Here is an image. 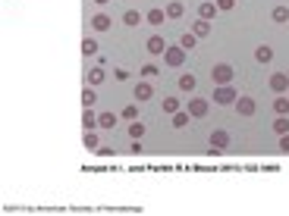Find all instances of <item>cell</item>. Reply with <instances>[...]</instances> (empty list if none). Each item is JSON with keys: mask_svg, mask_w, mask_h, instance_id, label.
Returning <instances> with one entry per match:
<instances>
[{"mask_svg": "<svg viewBox=\"0 0 289 216\" xmlns=\"http://www.w3.org/2000/svg\"><path fill=\"white\" fill-rule=\"evenodd\" d=\"M104 78H107V76H104V69H91V72H88V85H91V88L101 85Z\"/></svg>", "mask_w": 289, "mask_h": 216, "instance_id": "25", "label": "cell"}, {"mask_svg": "<svg viewBox=\"0 0 289 216\" xmlns=\"http://www.w3.org/2000/svg\"><path fill=\"white\" fill-rule=\"evenodd\" d=\"M117 126V116L113 113H98V128H113Z\"/></svg>", "mask_w": 289, "mask_h": 216, "instance_id": "21", "label": "cell"}, {"mask_svg": "<svg viewBox=\"0 0 289 216\" xmlns=\"http://www.w3.org/2000/svg\"><path fill=\"white\" fill-rule=\"evenodd\" d=\"M164 113H179V98H164Z\"/></svg>", "mask_w": 289, "mask_h": 216, "instance_id": "26", "label": "cell"}, {"mask_svg": "<svg viewBox=\"0 0 289 216\" xmlns=\"http://www.w3.org/2000/svg\"><path fill=\"white\" fill-rule=\"evenodd\" d=\"M255 110H258V106H255V100H251V98H236V113L239 116H255Z\"/></svg>", "mask_w": 289, "mask_h": 216, "instance_id": "9", "label": "cell"}, {"mask_svg": "<svg viewBox=\"0 0 289 216\" xmlns=\"http://www.w3.org/2000/svg\"><path fill=\"white\" fill-rule=\"evenodd\" d=\"M142 135H145V126H142V122L135 119V122L129 126V138H142Z\"/></svg>", "mask_w": 289, "mask_h": 216, "instance_id": "32", "label": "cell"}, {"mask_svg": "<svg viewBox=\"0 0 289 216\" xmlns=\"http://www.w3.org/2000/svg\"><path fill=\"white\" fill-rule=\"evenodd\" d=\"M132 94H135V100H138V104H145V100H151V98H154V85H151L148 78H142V82L135 85Z\"/></svg>", "mask_w": 289, "mask_h": 216, "instance_id": "8", "label": "cell"}, {"mask_svg": "<svg viewBox=\"0 0 289 216\" xmlns=\"http://www.w3.org/2000/svg\"><path fill=\"white\" fill-rule=\"evenodd\" d=\"M179 88L182 91H195V76H179Z\"/></svg>", "mask_w": 289, "mask_h": 216, "instance_id": "30", "label": "cell"}, {"mask_svg": "<svg viewBox=\"0 0 289 216\" xmlns=\"http://www.w3.org/2000/svg\"><path fill=\"white\" fill-rule=\"evenodd\" d=\"M186 56H189V50H186V47H179V44H170L167 50H164V63H167L170 69H179L182 63H186Z\"/></svg>", "mask_w": 289, "mask_h": 216, "instance_id": "1", "label": "cell"}, {"mask_svg": "<svg viewBox=\"0 0 289 216\" xmlns=\"http://www.w3.org/2000/svg\"><path fill=\"white\" fill-rule=\"evenodd\" d=\"M182 13H186V6H182L179 0H170V4H167V19H179Z\"/></svg>", "mask_w": 289, "mask_h": 216, "instance_id": "18", "label": "cell"}, {"mask_svg": "<svg viewBox=\"0 0 289 216\" xmlns=\"http://www.w3.org/2000/svg\"><path fill=\"white\" fill-rule=\"evenodd\" d=\"M273 132H276V135H286V132H289V116H276L273 119Z\"/></svg>", "mask_w": 289, "mask_h": 216, "instance_id": "23", "label": "cell"}, {"mask_svg": "<svg viewBox=\"0 0 289 216\" xmlns=\"http://www.w3.org/2000/svg\"><path fill=\"white\" fill-rule=\"evenodd\" d=\"M95 4H98V6H107V4H110V0H95Z\"/></svg>", "mask_w": 289, "mask_h": 216, "instance_id": "36", "label": "cell"}, {"mask_svg": "<svg viewBox=\"0 0 289 216\" xmlns=\"http://www.w3.org/2000/svg\"><path fill=\"white\" fill-rule=\"evenodd\" d=\"M236 98H239V91H236L233 85H217V88H214V104H220V106L236 104Z\"/></svg>", "mask_w": 289, "mask_h": 216, "instance_id": "3", "label": "cell"}, {"mask_svg": "<svg viewBox=\"0 0 289 216\" xmlns=\"http://www.w3.org/2000/svg\"><path fill=\"white\" fill-rule=\"evenodd\" d=\"M98 104V94H95V88L91 85H85V91H82V106H95Z\"/></svg>", "mask_w": 289, "mask_h": 216, "instance_id": "22", "label": "cell"}, {"mask_svg": "<svg viewBox=\"0 0 289 216\" xmlns=\"http://www.w3.org/2000/svg\"><path fill=\"white\" fill-rule=\"evenodd\" d=\"M82 54H85V56L98 54V41H95V38H85V41H82Z\"/></svg>", "mask_w": 289, "mask_h": 216, "instance_id": "29", "label": "cell"}, {"mask_svg": "<svg viewBox=\"0 0 289 216\" xmlns=\"http://www.w3.org/2000/svg\"><path fill=\"white\" fill-rule=\"evenodd\" d=\"M142 22H145V16L138 13V10H126V13H123V26L135 28V26H142Z\"/></svg>", "mask_w": 289, "mask_h": 216, "instance_id": "12", "label": "cell"}, {"mask_svg": "<svg viewBox=\"0 0 289 216\" xmlns=\"http://www.w3.org/2000/svg\"><path fill=\"white\" fill-rule=\"evenodd\" d=\"M110 26H113V19L107 13H95V16H91V28H95V32H107Z\"/></svg>", "mask_w": 289, "mask_h": 216, "instance_id": "10", "label": "cell"}, {"mask_svg": "<svg viewBox=\"0 0 289 216\" xmlns=\"http://www.w3.org/2000/svg\"><path fill=\"white\" fill-rule=\"evenodd\" d=\"M255 60H258V63H270V60H273V47L270 44H261L258 50H255Z\"/></svg>", "mask_w": 289, "mask_h": 216, "instance_id": "17", "label": "cell"}, {"mask_svg": "<svg viewBox=\"0 0 289 216\" xmlns=\"http://www.w3.org/2000/svg\"><path fill=\"white\" fill-rule=\"evenodd\" d=\"M123 119H126V122H135V119H138V110H135V104H129V106H123V113H120Z\"/></svg>", "mask_w": 289, "mask_h": 216, "instance_id": "28", "label": "cell"}, {"mask_svg": "<svg viewBox=\"0 0 289 216\" xmlns=\"http://www.w3.org/2000/svg\"><path fill=\"white\" fill-rule=\"evenodd\" d=\"M214 4H217V10H223V13H226V10L236 6V0H214Z\"/></svg>", "mask_w": 289, "mask_h": 216, "instance_id": "33", "label": "cell"}, {"mask_svg": "<svg viewBox=\"0 0 289 216\" xmlns=\"http://www.w3.org/2000/svg\"><path fill=\"white\" fill-rule=\"evenodd\" d=\"M198 16H201V19H207V22H211V19L217 16V4H211V0H204V4L198 6Z\"/></svg>", "mask_w": 289, "mask_h": 216, "instance_id": "16", "label": "cell"}, {"mask_svg": "<svg viewBox=\"0 0 289 216\" xmlns=\"http://www.w3.org/2000/svg\"><path fill=\"white\" fill-rule=\"evenodd\" d=\"M82 126H85V128H98V113L91 110V106H85V113H82Z\"/></svg>", "mask_w": 289, "mask_h": 216, "instance_id": "19", "label": "cell"}, {"mask_svg": "<svg viewBox=\"0 0 289 216\" xmlns=\"http://www.w3.org/2000/svg\"><path fill=\"white\" fill-rule=\"evenodd\" d=\"M189 110H179V113H173V128H186L189 126Z\"/></svg>", "mask_w": 289, "mask_h": 216, "instance_id": "20", "label": "cell"}, {"mask_svg": "<svg viewBox=\"0 0 289 216\" xmlns=\"http://www.w3.org/2000/svg\"><path fill=\"white\" fill-rule=\"evenodd\" d=\"M195 41H198V34H195V32H186V34L179 38V47H186V50H192V47H195Z\"/></svg>", "mask_w": 289, "mask_h": 216, "instance_id": "24", "label": "cell"}, {"mask_svg": "<svg viewBox=\"0 0 289 216\" xmlns=\"http://www.w3.org/2000/svg\"><path fill=\"white\" fill-rule=\"evenodd\" d=\"M82 144H85V150H98V148H101V141H98V132H95V128H85V135H82Z\"/></svg>", "mask_w": 289, "mask_h": 216, "instance_id": "13", "label": "cell"}, {"mask_svg": "<svg viewBox=\"0 0 289 216\" xmlns=\"http://www.w3.org/2000/svg\"><path fill=\"white\" fill-rule=\"evenodd\" d=\"M226 148H229V132L226 128H214L211 132V150L214 154H223Z\"/></svg>", "mask_w": 289, "mask_h": 216, "instance_id": "4", "label": "cell"}, {"mask_svg": "<svg viewBox=\"0 0 289 216\" xmlns=\"http://www.w3.org/2000/svg\"><path fill=\"white\" fill-rule=\"evenodd\" d=\"M186 110H189L192 119H201V116H207V110H211V100H207V98H192Z\"/></svg>", "mask_w": 289, "mask_h": 216, "instance_id": "5", "label": "cell"}, {"mask_svg": "<svg viewBox=\"0 0 289 216\" xmlns=\"http://www.w3.org/2000/svg\"><path fill=\"white\" fill-rule=\"evenodd\" d=\"M113 78H117V82H126V78H129V72H126V69H117V72H113Z\"/></svg>", "mask_w": 289, "mask_h": 216, "instance_id": "35", "label": "cell"}, {"mask_svg": "<svg viewBox=\"0 0 289 216\" xmlns=\"http://www.w3.org/2000/svg\"><path fill=\"white\" fill-rule=\"evenodd\" d=\"M233 66L229 63H214V69H211V82L214 85H233Z\"/></svg>", "mask_w": 289, "mask_h": 216, "instance_id": "2", "label": "cell"}, {"mask_svg": "<svg viewBox=\"0 0 289 216\" xmlns=\"http://www.w3.org/2000/svg\"><path fill=\"white\" fill-rule=\"evenodd\" d=\"M280 150L289 154V132H286V135H280Z\"/></svg>", "mask_w": 289, "mask_h": 216, "instance_id": "34", "label": "cell"}, {"mask_svg": "<svg viewBox=\"0 0 289 216\" xmlns=\"http://www.w3.org/2000/svg\"><path fill=\"white\" fill-rule=\"evenodd\" d=\"M167 47H170V44H167L164 38H160V34H151V38L145 41V50L151 54V56H164V50H167Z\"/></svg>", "mask_w": 289, "mask_h": 216, "instance_id": "7", "label": "cell"}, {"mask_svg": "<svg viewBox=\"0 0 289 216\" xmlns=\"http://www.w3.org/2000/svg\"><path fill=\"white\" fill-rule=\"evenodd\" d=\"M267 85H270L273 94H286V91H289V72H273Z\"/></svg>", "mask_w": 289, "mask_h": 216, "instance_id": "6", "label": "cell"}, {"mask_svg": "<svg viewBox=\"0 0 289 216\" xmlns=\"http://www.w3.org/2000/svg\"><path fill=\"white\" fill-rule=\"evenodd\" d=\"M164 19H167V10H160V6H154V10H148V13H145L148 26H164Z\"/></svg>", "mask_w": 289, "mask_h": 216, "instance_id": "11", "label": "cell"}, {"mask_svg": "<svg viewBox=\"0 0 289 216\" xmlns=\"http://www.w3.org/2000/svg\"><path fill=\"white\" fill-rule=\"evenodd\" d=\"M273 22H289V6H273Z\"/></svg>", "mask_w": 289, "mask_h": 216, "instance_id": "27", "label": "cell"}, {"mask_svg": "<svg viewBox=\"0 0 289 216\" xmlns=\"http://www.w3.org/2000/svg\"><path fill=\"white\" fill-rule=\"evenodd\" d=\"M273 113H276V116H289V98H286V94H276V100H273Z\"/></svg>", "mask_w": 289, "mask_h": 216, "instance_id": "15", "label": "cell"}, {"mask_svg": "<svg viewBox=\"0 0 289 216\" xmlns=\"http://www.w3.org/2000/svg\"><path fill=\"white\" fill-rule=\"evenodd\" d=\"M192 32L198 34V38H207V34H211V22H207V19H201V16H198V19L192 22Z\"/></svg>", "mask_w": 289, "mask_h": 216, "instance_id": "14", "label": "cell"}, {"mask_svg": "<svg viewBox=\"0 0 289 216\" xmlns=\"http://www.w3.org/2000/svg\"><path fill=\"white\" fill-rule=\"evenodd\" d=\"M142 76H145V78H154V76H160V69H157L154 63H145V66H142Z\"/></svg>", "mask_w": 289, "mask_h": 216, "instance_id": "31", "label": "cell"}]
</instances>
